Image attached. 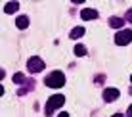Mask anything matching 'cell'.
Instances as JSON below:
<instances>
[{
  "label": "cell",
  "instance_id": "cell-9",
  "mask_svg": "<svg viewBox=\"0 0 132 117\" xmlns=\"http://www.w3.org/2000/svg\"><path fill=\"white\" fill-rule=\"evenodd\" d=\"M82 35H84V27H75V29L71 31L69 37H71V38H80Z\"/></svg>",
  "mask_w": 132,
  "mask_h": 117
},
{
  "label": "cell",
  "instance_id": "cell-1",
  "mask_svg": "<svg viewBox=\"0 0 132 117\" xmlns=\"http://www.w3.org/2000/svg\"><path fill=\"white\" fill-rule=\"evenodd\" d=\"M46 87H52V88H60V87H65V75L61 71H52V73L46 77Z\"/></svg>",
  "mask_w": 132,
  "mask_h": 117
},
{
  "label": "cell",
  "instance_id": "cell-8",
  "mask_svg": "<svg viewBox=\"0 0 132 117\" xmlns=\"http://www.w3.org/2000/svg\"><path fill=\"white\" fill-rule=\"evenodd\" d=\"M122 23H125V19H121V17H109V27H113V29L122 27Z\"/></svg>",
  "mask_w": 132,
  "mask_h": 117
},
{
  "label": "cell",
  "instance_id": "cell-14",
  "mask_svg": "<svg viewBox=\"0 0 132 117\" xmlns=\"http://www.w3.org/2000/svg\"><path fill=\"white\" fill-rule=\"evenodd\" d=\"M57 117H69V113H65V111H63V113H60Z\"/></svg>",
  "mask_w": 132,
  "mask_h": 117
},
{
  "label": "cell",
  "instance_id": "cell-7",
  "mask_svg": "<svg viewBox=\"0 0 132 117\" xmlns=\"http://www.w3.org/2000/svg\"><path fill=\"white\" fill-rule=\"evenodd\" d=\"M17 8H19V2H6L4 4V12L6 13H13Z\"/></svg>",
  "mask_w": 132,
  "mask_h": 117
},
{
  "label": "cell",
  "instance_id": "cell-15",
  "mask_svg": "<svg viewBox=\"0 0 132 117\" xmlns=\"http://www.w3.org/2000/svg\"><path fill=\"white\" fill-rule=\"evenodd\" d=\"M126 115H128V117H132V106L128 107V113H126Z\"/></svg>",
  "mask_w": 132,
  "mask_h": 117
},
{
  "label": "cell",
  "instance_id": "cell-11",
  "mask_svg": "<svg viewBox=\"0 0 132 117\" xmlns=\"http://www.w3.org/2000/svg\"><path fill=\"white\" fill-rule=\"evenodd\" d=\"M75 56H86V48L82 46V44H77V46H75Z\"/></svg>",
  "mask_w": 132,
  "mask_h": 117
},
{
  "label": "cell",
  "instance_id": "cell-10",
  "mask_svg": "<svg viewBox=\"0 0 132 117\" xmlns=\"http://www.w3.org/2000/svg\"><path fill=\"white\" fill-rule=\"evenodd\" d=\"M15 25L19 27V29H25L27 25H29V17H25V15H21V17H17V21H15Z\"/></svg>",
  "mask_w": 132,
  "mask_h": 117
},
{
  "label": "cell",
  "instance_id": "cell-17",
  "mask_svg": "<svg viewBox=\"0 0 132 117\" xmlns=\"http://www.w3.org/2000/svg\"><path fill=\"white\" fill-rule=\"evenodd\" d=\"M130 79H132V77H130Z\"/></svg>",
  "mask_w": 132,
  "mask_h": 117
},
{
  "label": "cell",
  "instance_id": "cell-2",
  "mask_svg": "<svg viewBox=\"0 0 132 117\" xmlns=\"http://www.w3.org/2000/svg\"><path fill=\"white\" fill-rule=\"evenodd\" d=\"M63 104H65V96H61V94H56V96H52L48 100L46 104V113H54V110H57V107H61Z\"/></svg>",
  "mask_w": 132,
  "mask_h": 117
},
{
  "label": "cell",
  "instance_id": "cell-12",
  "mask_svg": "<svg viewBox=\"0 0 132 117\" xmlns=\"http://www.w3.org/2000/svg\"><path fill=\"white\" fill-rule=\"evenodd\" d=\"M23 81H25V77H23L21 73H15V75H13V83H23Z\"/></svg>",
  "mask_w": 132,
  "mask_h": 117
},
{
  "label": "cell",
  "instance_id": "cell-3",
  "mask_svg": "<svg viewBox=\"0 0 132 117\" xmlns=\"http://www.w3.org/2000/svg\"><path fill=\"white\" fill-rule=\"evenodd\" d=\"M27 69H29L31 73H40V71L44 69V61L40 60L38 56H33L29 61H27Z\"/></svg>",
  "mask_w": 132,
  "mask_h": 117
},
{
  "label": "cell",
  "instance_id": "cell-4",
  "mask_svg": "<svg viewBox=\"0 0 132 117\" xmlns=\"http://www.w3.org/2000/svg\"><path fill=\"white\" fill-rule=\"evenodd\" d=\"M115 42L119 46H125V44L132 42V31H121V33L115 35Z\"/></svg>",
  "mask_w": 132,
  "mask_h": 117
},
{
  "label": "cell",
  "instance_id": "cell-13",
  "mask_svg": "<svg viewBox=\"0 0 132 117\" xmlns=\"http://www.w3.org/2000/svg\"><path fill=\"white\" fill-rule=\"evenodd\" d=\"M126 21H128V23H132V8L126 12Z\"/></svg>",
  "mask_w": 132,
  "mask_h": 117
},
{
  "label": "cell",
  "instance_id": "cell-16",
  "mask_svg": "<svg viewBox=\"0 0 132 117\" xmlns=\"http://www.w3.org/2000/svg\"><path fill=\"white\" fill-rule=\"evenodd\" d=\"M113 117H125V115H121V113H115V115H113Z\"/></svg>",
  "mask_w": 132,
  "mask_h": 117
},
{
  "label": "cell",
  "instance_id": "cell-6",
  "mask_svg": "<svg viewBox=\"0 0 132 117\" xmlns=\"http://www.w3.org/2000/svg\"><path fill=\"white\" fill-rule=\"evenodd\" d=\"M80 17L86 21V19H96L98 17V12L96 10H92V8H84L82 12H80Z\"/></svg>",
  "mask_w": 132,
  "mask_h": 117
},
{
  "label": "cell",
  "instance_id": "cell-5",
  "mask_svg": "<svg viewBox=\"0 0 132 117\" xmlns=\"http://www.w3.org/2000/svg\"><path fill=\"white\" fill-rule=\"evenodd\" d=\"M119 98V90L117 88H105L103 90V100L105 102H115Z\"/></svg>",
  "mask_w": 132,
  "mask_h": 117
}]
</instances>
